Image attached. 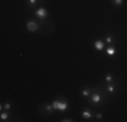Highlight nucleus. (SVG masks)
I'll use <instances>...</instances> for the list:
<instances>
[{
  "instance_id": "8",
  "label": "nucleus",
  "mask_w": 127,
  "mask_h": 122,
  "mask_svg": "<svg viewBox=\"0 0 127 122\" xmlns=\"http://www.w3.org/2000/svg\"><path fill=\"white\" fill-rule=\"evenodd\" d=\"M68 110V102H66L65 99H62L61 102H60V107H58V111H66Z\"/></svg>"
},
{
  "instance_id": "17",
  "label": "nucleus",
  "mask_w": 127,
  "mask_h": 122,
  "mask_svg": "<svg viewBox=\"0 0 127 122\" xmlns=\"http://www.w3.org/2000/svg\"><path fill=\"white\" fill-rule=\"evenodd\" d=\"M112 4L116 5V7H118V5H122L123 4V0H112Z\"/></svg>"
},
{
  "instance_id": "6",
  "label": "nucleus",
  "mask_w": 127,
  "mask_h": 122,
  "mask_svg": "<svg viewBox=\"0 0 127 122\" xmlns=\"http://www.w3.org/2000/svg\"><path fill=\"white\" fill-rule=\"evenodd\" d=\"M81 117H83L84 120L89 121L93 118V113L91 111V110H83V111H81Z\"/></svg>"
},
{
  "instance_id": "14",
  "label": "nucleus",
  "mask_w": 127,
  "mask_h": 122,
  "mask_svg": "<svg viewBox=\"0 0 127 122\" xmlns=\"http://www.w3.org/2000/svg\"><path fill=\"white\" fill-rule=\"evenodd\" d=\"M60 102H61V99H57V100H54V102L51 103V106H53L54 110H58V107H60Z\"/></svg>"
},
{
  "instance_id": "7",
  "label": "nucleus",
  "mask_w": 127,
  "mask_h": 122,
  "mask_svg": "<svg viewBox=\"0 0 127 122\" xmlns=\"http://www.w3.org/2000/svg\"><path fill=\"white\" fill-rule=\"evenodd\" d=\"M105 54H107L108 57H114L115 54H116V48L112 46V45H110L108 48H105Z\"/></svg>"
},
{
  "instance_id": "10",
  "label": "nucleus",
  "mask_w": 127,
  "mask_h": 122,
  "mask_svg": "<svg viewBox=\"0 0 127 122\" xmlns=\"http://www.w3.org/2000/svg\"><path fill=\"white\" fill-rule=\"evenodd\" d=\"M10 118H11V115H10V113H8L7 110L0 114V120H1V121H10Z\"/></svg>"
},
{
  "instance_id": "11",
  "label": "nucleus",
  "mask_w": 127,
  "mask_h": 122,
  "mask_svg": "<svg viewBox=\"0 0 127 122\" xmlns=\"http://www.w3.org/2000/svg\"><path fill=\"white\" fill-rule=\"evenodd\" d=\"M91 90L89 88H83V90H81V96H84V98H89L91 96Z\"/></svg>"
},
{
  "instance_id": "4",
  "label": "nucleus",
  "mask_w": 127,
  "mask_h": 122,
  "mask_svg": "<svg viewBox=\"0 0 127 122\" xmlns=\"http://www.w3.org/2000/svg\"><path fill=\"white\" fill-rule=\"evenodd\" d=\"M93 49H96V50H99V52L105 50V42L103 41V39H96V41L93 42Z\"/></svg>"
},
{
  "instance_id": "12",
  "label": "nucleus",
  "mask_w": 127,
  "mask_h": 122,
  "mask_svg": "<svg viewBox=\"0 0 127 122\" xmlns=\"http://www.w3.org/2000/svg\"><path fill=\"white\" fill-rule=\"evenodd\" d=\"M104 81L105 83H112L114 81V75L112 73H107V75L104 76Z\"/></svg>"
},
{
  "instance_id": "3",
  "label": "nucleus",
  "mask_w": 127,
  "mask_h": 122,
  "mask_svg": "<svg viewBox=\"0 0 127 122\" xmlns=\"http://www.w3.org/2000/svg\"><path fill=\"white\" fill-rule=\"evenodd\" d=\"M47 15H49V12H47V10H46V8H43V7H39V8L35 10V16L41 18V19H46Z\"/></svg>"
},
{
  "instance_id": "16",
  "label": "nucleus",
  "mask_w": 127,
  "mask_h": 122,
  "mask_svg": "<svg viewBox=\"0 0 127 122\" xmlns=\"http://www.w3.org/2000/svg\"><path fill=\"white\" fill-rule=\"evenodd\" d=\"M3 110H7V111H10V110H11V103L7 102L5 105H3Z\"/></svg>"
},
{
  "instance_id": "19",
  "label": "nucleus",
  "mask_w": 127,
  "mask_h": 122,
  "mask_svg": "<svg viewBox=\"0 0 127 122\" xmlns=\"http://www.w3.org/2000/svg\"><path fill=\"white\" fill-rule=\"evenodd\" d=\"M73 120H70V118H62L61 120V122H72Z\"/></svg>"
},
{
  "instance_id": "1",
  "label": "nucleus",
  "mask_w": 127,
  "mask_h": 122,
  "mask_svg": "<svg viewBox=\"0 0 127 122\" xmlns=\"http://www.w3.org/2000/svg\"><path fill=\"white\" fill-rule=\"evenodd\" d=\"M103 99V95L99 91H93L92 94H91V98H89V103H92V105H99V103L101 102Z\"/></svg>"
},
{
  "instance_id": "13",
  "label": "nucleus",
  "mask_w": 127,
  "mask_h": 122,
  "mask_svg": "<svg viewBox=\"0 0 127 122\" xmlns=\"http://www.w3.org/2000/svg\"><path fill=\"white\" fill-rule=\"evenodd\" d=\"M105 44H108V45H112L114 44V35H111V34H108L107 37H105Z\"/></svg>"
},
{
  "instance_id": "9",
  "label": "nucleus",
  "mask_w": 127,
  "mask_h": 122,
  "mask_svg": "<svg viewBox=\"0 0 127 122\" xmlns=\"http://www.w3.org/2000/svg\"><path fill=\"white\" fill-rule=\"evenodd\" d=\"M105 91H107L108 94H114L115 91H116V85L112 84V83H110V84L107 85V87H105Z\"/></svg>"
},
{
  "instance_id": "18",
  "label": "nucleus",
  "mask_w": 127,
  "mask_h": 122,
  "mask_svg": "<svg viewBox=\"0 0 127 122\" xmlns=\"http://www.w3.org/2000/svg\"><path fill=\"white\" fill-rule=\"evenodd\" d=\"M103 118V114L101 113H97V114H96V120H101Z\"/></svg>"
},
{
  "instance_id": "5",
  "label": "nucleus",
  "mask_w": 127,
  "mask_h": 122,
  "mask_svg": "<svg viewBox=\"0 0 127 122\" xmlns=\"http://www.w3.org/2000/svg\"><path fill=\"white\" fill-rule=\"evenodd\" d=\"M41 111L43 113V114H46V115H50V114H53L54 109H53V106H51L50 103H46V105H43V106H42Z\"/></svg>"
},
{
  "instance_id": "15",
  "label": "nucleus",
  "mask_w": 127,
  "mask_h": 122,
  "mask_svg": "<svg viewBox=\"0 0 127 122\" xmlns=\"http://www.w3.org/2000/svg\"><path fill=\"white\" fill-rule=\"evenodd\" d=\"M37 3H38V0H27V5L29 7H34Z\"/></svg>"
},
{
  "instance_id": "2",
  "label": "nucleus",
  "mask_w": 127,
  "mask_h": 122,
  "mask_svg": "<svg viewBox=\"0 0 127 122\" xmlns=\"http://www.w3.org/2000/svg\"><path fill=\"white\" fill-rule=\"evenodd\" d=\"M26 29L29 30L30 33H35V31H38V30H39V24H38L37 20H27Z\"/></svg>"
}]
</instances>
